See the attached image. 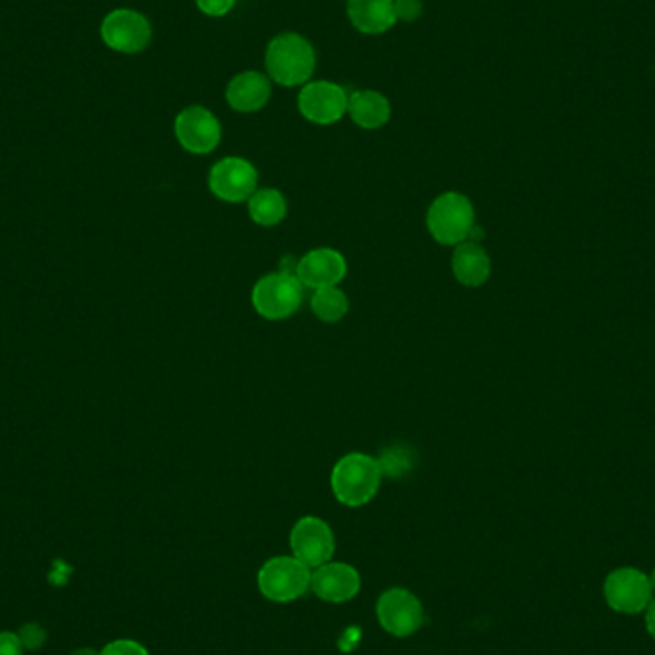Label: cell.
<instances>
[{"instance_id": "cell-16", "label": "cell", "mask_w": 655, "mask_h": 655, "mask_svg": "<svg viewBox=\"0 0 655 655\" xmlns=\"http://www.w3.org/2000/svg\"><path fill=\"white\" fill-rule=\"evenodd\" d=\"M451 268L454 278L462 286L479 287L491 276V257L485 252V247L478 242L468 239L465 244H458L452 252Z\"/></svg>"}, {"instance_id": "cell-18", "label": "cell", "mask_w": 655, "mask_h": 655, "mask_svg": "<svg viewBox=\"0 0 655 655\" xmlns=\"http://www.w3.org/2000/svg\"><path fill=\"white\" fill-rule=\"evenodd\" d=\"M348 114L361 129H382L391 119V104L378 90H356L349 96Z\"/></svg>"}, {"instance_id": "cell-2", "label": "cell", "mask_w": 655, "mask_h": 655, "mask_svg": "<svg viewBox=\"0 0 655 655\" xmlns=\"http://www.w3.org/2000/svg\"><path fill=\"white\" fill-rule=\"evenodd\" d=\"M426 225L437 244L457 247L476 233V209L462 192H443L431 202Z\"/></svg>"}, {"instance_id": "cell-25", "label": "cell", "mask_w": 655, "mask_h": 655, "mask_svg": "<svg viewBox=\"0 0 655 655\" xmlns=\"http://www.w3.org/2000/svg\"><path fill=\"white\" fill-rule=\"evenodd\" d=\"M0 655H23V646L18 633H10V630L0 633Z\"/></svg>"}, {"instance_id": "cell-8", "label": "cell", "mask_w": 655, "mask_h": 655, "mask_svg": "<svg viewBox=\"0 0 655 655\" xmlns=\"http://www.w3.org/2000/svg\"><path fill=\"white\" fill-rule=\"evenodd\" d=\"M100 37L104 45L116 52L138 55L150 45V21L137 10L119 8L104 18Z\"/></svg>"}, {"instance_id": "cell-27", "label": "cell", "mask_w": 655, "mask_h": 655, "mask_svg": "<svg viewBox=\"0 0 655 655\" xmlns=\"http://www.w3.org/2000/svg\"><path fill=\"white\" fill-rule=\"evenodd\" d=\"M71 655H100V652H96L92 648H79L76 652H71Z\"/></svg>"}, {"instance_id": "cell-7", "label": "cell", "mask_w": 655, "mask_h": 655, "mask_svg": "<svg viewBox=\"0 0 655 655\" xmlns=\"http://www.w3.org/2000/svg\"><path fill=\"white\" fill-rule=\"evenodd\" d=\"M604 596L617 614L636 615L646 612L654 600V587L648 575L635 567H619L604 583Z\"/></svg>"}, {"instance_id": "cell-17", "label": "cell", "mask_w": 655, "mask_h": 655, "mask_svg": "<svg viewBox=\"0 0 655 655\" xmlns=\"http://www.w3.org/2000/svg\"><path fill=\"white\" fill-rule=\"evenodd\" d=\"M348 14L361 33H385L397 23L395 0H349Z\"/></svg>"}, {"instance_id": "cell-24", "label": "cell", "mask_w": 655, "mask_h": 655, "mask_svg": "<svg viewBox=\"0 0 655 655\" xmlns=\"http://www.w3.org/2000/svg\"><path fill=\"white\" fill-rule=\"evenodd\" d=\"M199 10L212 18H221L233 10L236 0H196Z\"/></svg>"}, {"instance_id": "cell-12", "label": "cell", "mask_w": 655, "mask_h": 655, "mask_svg": "<svg viewBox=\"0 0 655 655\" xmlns=\"http://www.w3.org/2000/svg\"><path fill=\"white\" fill-rule=\"evenodd\" d=\"M175 137L186 151L205 156L221 144L223 129L209 109L190 106L183 109L175 119Z\"/></svg>"}, {"instance_id": "cell-9", "label": "cell", "mask_w": 655, "mask_h": 655, "mask_svg": "<svg viewBox=\"0 0 655 655\" xmlns=\"http://www.w3.org/2000/svg\"><path fill=\"white\" fill-rule=\"evenodd\" d=\"M290 546H292V556L311 569H316L328 564L334 556V531L324 519L305 516L297 519L292 527Z\"/></svg>"}, {"instance_id": "cell-15", "label": "cell", "mask_w": 655, "mask_h": 655, "mask_svg": "<svg viewBox=\"0 0 655 655\" xmlns=\"http://www.w3.org/2000/svg\"><path fill=\"white\" fill-rule=\"evenodd\" d=\"M271 81L260 71H244L226 87V102L239 114H253L265 108L271 100Z\"/></svg>"}, {"instance_id": "cell-6", "label": "cell", "mask_w": 655, "mask_h": 655, "mask_svg": "<svg viewBox=\"0 0 655 655\" xmlns=\"http://www.w3.org/2000/svg\"><path fill=\"white\" fill-rule=\"evenodd\" d=\"M207 185L226 204H246L260 185V173L246 157L228 156L213 165Z\"/></svg>"}, {"instance_id": "cell-20", "label": "cell", "mask_w": 655, "mask_h": 655, "mask_svg": "<svg viewBox=\"0 0 655 655\" xmlns=\"http://www.w3.org/2000/svg\"><path fill=\"white\" fill-rule=\"evenodd\" d=\"M311 309L319 321L335 324L343 321L349 313V300L340 286L321 287L314 290L311 297Z\"/></svg>"}, {"instance_id": "cell-13", "label": "cell", "mask_w": 655, "mask_h": 655, "mask_svg": "<svg viewBox=\"0 0 655 655\" xmlns=\"http://www.w3.org/2000/svg\"><path fill=\"white\" fill-rule=\"evenodd\" d=\"M294 273L303 287L340 286L348 276V260L334 247H314L297 261Z\"/></svg>"}, {"instance_id": "cell-21", "label": "cell", "mask_w": 655, "mask_h": 655, "mask_svg": "<svg viewBox=\"0 0 655 655\" xmlns=\"http://www.w3.org/2000/svg\"><path fill=\"white\" fill-rule=\"evenodd\" d=\"M18 636H20L23 649H39L41 646H45V642H47V630H45L41 625H37V623H28V625H23L20 633H18Z\"/></svg>"}, {"instance_id": "cell-10", "label": "cell", "mask_w": 655, "mask_h": 655, "mask_svg": "<svg viewBox=\"0 0 655 655\" xmlns=\"http://www.w3.org/2000/svg\"><path fill=\"white\" fill-rule=\"evenodd\" d=\"M378 622L385 633L404 638L414 635L423 625V606L407 588H390L375 606Z\"/></svg>"}, {"instance_id": "cell-4", "label": "cell", "mask_w": 655, "mask_h": 655, "mask_svg": "<svg viewBox=\"0 0 655 655\" xmlns=\"http://www.w3.org/2000/svg\"><path fill=\"white\" fill-rule=\"evenodd\" d=\"M303 284L295 273L266 274L255 282L252 290V305L255 313L266 321H284L297 313L303 303Z\"/></svg>"}, {"instance_id": "cell-14", "label": "cell", "mask_w": 655, "mask_h": 655, "mask_svg": "<svg viewBox=\"0 0 655 655\" xmlns=\"http://www.w3.org/2000/svg\"><path fill=\"white\" fill-rule=\"evenodd\" d=\"M311 590L321 600L343 604L353 600L361 590V575L349 564L330 560L324 566L313 569Z\"/></svg>"}, {"instance_id": "cell-3", "label": "cell", "mask_w": 655, "mask_h": 655, "mask_svg": "<svg viewBox=\"0 0 655 655\" xmlns=\"http://www.w3.org/2000/svg\"><path fill=\"white\" fill-rule=\"evenodd\" d=\"M266 74L282 87H297L313 77L316 56L313 45L297 33H282L268 42Z\"/></svg>"}, {"instance_id": "cell-23", "label": "cell", "mask_w": 655, "mask_h": 655, "mask_svg": "<svg viewBox=\"0 0 655 655\" xmlns=\"http://www.w3.org/2000/svg\"><path fill=\"white\" fill-rule=\"evenodd\" d=\"M397 21L418 20L422 16V2L420 0H395Z\"/></svg>"}, {"instance_id": "cell-19", "label": "cell", "mask_w": 655, "mask_h": 655, "mask_svg": "<svg viewBox=\"0 0 655 655\" xmlns=\"http://www.w3.org/2000/svg\"><path fill=\"white\" fill-rule=\"evenodd\" d=\"M247 215L255 225L271 226L281 225L287 215V199L276 188H257L253 192L252 198L247 199Z\"/></svg>"}, {"instance_id": "cell-11", "label": "cell", "mask_w": 655, "mask_h": 655, "mask_svg": "<svg viewBox=\"0 0 655 655\" xmlns=\"http://www.w3.org/2000/svg\"><path fill=\"white\" fill-rule=\"evenodd\" d=\"M349 96L332 81L307 82L297 96L301 116L314 125H334L348 114Z\"/></svg>"}, {"instance_id": "cell-22", "label": "cell", "mask_w": 655, "mask_h": 655, "mask_svg": "<svg viewBox=\"0 0 655 655\" xmlns=\"http://www.w3.org/2000/svg\"><path fill=\"white\" fill-rule=\"evenodd\" d=\"M100 655H150L148 649L144 648L143 644L137 641H124L109 642L108 646H104Z\"/></svg>"}, {"instance_id": "cell-1", "label": "cell", "mask_w": 655, "mask_h": 655, "mask_svg": "<svg viewBox=\"0 0 655 655\" xmlns=\"http://www.w3.org/2000/svg\"><path fill=\"white\" fill-rule=\"evenodd\" d=\"M383 466L366 452H349L340 458L330 473L335 500L349 508H361L374 499L382 485Z\"/></svg>"}, {"instance_id": "cell-28", "label": "cell", "mask_w": 655, "mask_h": 655, "mask_svg": "<svg viewBox=\"0 0 655 655\" xmlns=\"http://www.w3.org/2000/svg\"><path fill=\"white\" fill-rule=\"evenodd\" d=\"M649 580H652V587H654V593H655V569H654V574L649 575Z\"/></svg>"}, {"instance_id": "cell-26", "label": "cell", "mask_w": 655, "mask_h": 655, "mask_svg": "<svg viewBox=\"0 0 655 655\" xmlns=\"http://www.w3.org/2000/svg\"><path fill=\"white\" fill-rule=\"evenodd\" d=\"M646 628H648L649 636L655 641V598L649 602L646 608Z\"/></svg>"}, {"instance_id": "cell-5", "label": "cell", "mask_w": 655, "mask_h": 655, "mask_svg": "<svg viewBox=\"0 0 655 655\" xmlns=\"http://www.w3.org/2000/svg\"><path fill=\"white\" fill-rule=\"evenodd\" d=\"M313 569L295 556H276L265 561L257 575V585L266 600L287 604L297 600L311 588Z\"/></svg>"}]
</instances>
